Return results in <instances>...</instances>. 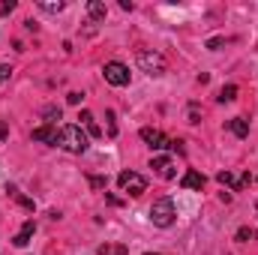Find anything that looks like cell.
<instances>
[{
    "label": "cell",
    "mask_w": 258,
    "mask_h": 255,
    "mask_svg": "<svg viewBox=\"0 0 258 255\" xmlns=\"http://www.w3.org/2000/svg\"><path fill=\"white\" fill-rule=\"evenodd\" d=\"M57 144H60L63 150H69V153H84V150L90 147L87 132H84L81 126H75V123L60 126V132H57Z\"/></svg>",
    "instance_id": "obj_1"
},
{
    "label": "cell",
    "mask_w": 258,
    "mask_h": 255,
    "mask_svg": "<svg viewBox=\"0 0 258 255\" xmlns=\"http://www.w3.org/2000/svg\"><path fill=\"white\" fill-rule=\"evenodd\" d=\"M174 219H177V207H174L171 198H156V201L150 204V222H153L156 228H171Z\"/></svg>",
    "instance_id": "obj_2"
},
{
    "label": "cell",
    "mask_w": 258,
    "mask_h": 255,
    "mask_svg": "<svg viewBox=\"0 0 258 255\" xmlns=\"http://www.w3.org/2000/svg\"><path fill=\"white\" fill-rule=\"evenodd\" d=\"M135 60H138V69H141V72H147L150 78L165 75V57H162L159 51H153V48H141Z\"/></svg>",
    "instance_id": "obj_3"
},
{
    "label": "cell",
    "mask_w": 258,
    "mask_h": 255,
    "mask_svg": "<svg viewBox=\"0 0 258 255\" xmlns=\"http://www.w3.org/2000/svg\"><path fill=\"white\" fill-rule=\"evenodd\" d=\"M102 75H105V81L111 87H126L129 84V66L120 63V60H108L102 66Z\"/></svg>",
    "instance_id": "obj_4"
},
{
    "label": "cell",
    "mask_w": 258,
    "mask_h": 255,
    "mask_svg": "<svg viewBox=\"0 0 258 255\" xmlns=\"http://www.w3.org/2000/svg\"><path fill=\"white\" fill-rule=\"evenodd\" d=\"M117 186L126 192V195H132V198H138L141 192L147 189V180L138 174V171H120L117 174Z\"/></svg>",
    "instance_id": "obj_5"
},
{
    "label": "cell",
    "mask_w": 258,
    "mask_h": 255,
    "mask_svg": "<svg viewBox=\"0 0 258 255\" xmlns=\"http://www.w3.org/2000/svg\"><path fill=\"white\" fill-rule=\"evenodd\" d=\"M141 141H144L150 150H165V147H174V141H171V138H165L159 129H150V126L141 129Z\"/></svg>",
    "instance_id": "obj_6"
},
{
    "label": "cell",
    "mask_w": 258,
    "mask_h": 255,
    "mask_svg": "<svg viewBox=\"0 0 258 255\" xmlns=\"http://www.w3.org/2000/svg\"><path fill=\"white\" fill-rule=\"evenodd\" d=\"M150 168L162 177V180H171V177H177V168H174V162L168 159V156H153L150 159Z\"/></svg>",
    "instance_id": "obj_7"
},
{
    "label": "cell",
    "mask_w": 258,
    "mask_h": 255,
    "mask_svg": "<svg viewBox=\"0 0 258 255\" xmlns=\"http://www.w3.org/2000/svg\"><path fill=\"white\" fill-rule=\"evenodd\" d=\"M57 132H60L57 126H36L33 132H30V138H33V141H42V144H54V147H57Z\"/></svg>",
    "instance_id": "obj_8"
},
{
    "label": "cell",
    "mask_w": 258,
    "mask_h": 255,
    "mask_svg": "<svg viewBox=\"0 0 258 255\" xmlns=\"http://www.w3.org/2000/svg\"><path fill=\"white\" fill-rule=\"evenodd\" d=\"M33 231H36V225H33V219H27V222L21 225V231H18V234L12 237V243H15L18 249H24V246L30 243V237H33Z\"/></svg>",
    "instance_id": "obj_9"
},
{
    "label": "cell",
    "mask_w": 258,
    "mask_h": 255,
    "mask_svg": "<svg viewBox=\"0 0 258 255\" xmlns=\"http://www.w3.org/2000/svg\"><path fill=\"white\" fill-rule=\"evenodd\" d=\"M204 183H207L204 174H198V171H192V168H189V171L183 174V180H180L183 189H204Z\"/></svg>",
    "instance_id": "obj_10"
},
{
    "label": "cell",
    "mask_w": 258,
    "mask_h": 255,
    "mask_svg": "<svg viewBox=\"0 0 258 255\" xmlns=\"http://www.w3.org/2000/svg\"><path fill=\"white\" fill-rule=\"evenodd\" d=\"M87 15H90V21H102L105 18V3L102 0H90L87 3Z\"/></svg>",
    "instance_id": "obj_11"
},
{
    "label": "cell",
    "mask_w": 258,
    "mask_h": 255,
    "mask_svg": "<svg viewBox=\"0 0 258 255\" xmlns=\"http://www.w3.org/2000/svg\"><path fill=\"white\" fill-rule=\"evenodd\" d=\"M228 129H231L237 138H246V135H249V120H243V117H234V120H228Z\"/></svg>",
    "instance_id": "obj_12"
},
{
    "label": "cell",
    "mask_w": 258,
    "mask_h": 255,
    "mask_svg": "<svg viewBox=\"0 0 258 255\" xmlns=\"http://www.w3.org/2000/svg\"><path fill=\"white\" fill-rule=\"evenodd\" d=\"M36 6H39L42 12H48V15H57V12H63V9H66L63 0H39Z\"/></svg>",
    "instance_id": "obj_13"
},
{
    "label": "cell",
    "mask_w": 258,
    "mask_h": 255,
    "mask_svg": "<svg viewBox=\"0 0 258 255\" xmlns=\"http://www.w3.org/2000/svg\"><path fill=\"white\" fill-rule=\"evenodd\" d=\"M81 123L87 126V135H93V138H99V135H102V129L96 126V120H93V114H90V111H81Z\"/></svg>",
    "instance_id": "obj_14"
},
{
    "label": "cell",
    "mask_w": 258,
    "mask_h": 255,
    "mask_svg": "<svg viewBox=\"0 0 258 255\" xmlns=\"http://www.w3.org/2000/svg\"><path fill=\"white\" fill-rule=\"evenodd\" d=\"M216 99H219V102H234V99H237V84H225Z\"/></svg>",
    "instance_id": "obj_15"
},
{
    "label": "cell",
    "mask_w": 258,
    "mask_h": 255,
    "mask_svg": "<svg viewBox=\"0 0 258 255\" xmlns=\"http://www.w3.org/2000/svg\"><path fill=\"white\" fill-rule=\"evenodd\" d=\"M216 180H219L222 186H231V189H240V180H237V177H234L231 171H219V174H216Z\"/></svg>",
    "instance_id": "obj_16"
},
{
    "label": "cell",
    "mask_w": 258,
    "mask_h": 255,
    "mask_svg": "<svg viewBox=\"0 0 258 255\" xmlns=\"http://www.w3.org/2000/svg\"><path fill=\"white\" fill-rule=\"evenodd\" d=\"M234 240H237V243H249V240H255V228L240 225V228H237V234H234Z\"/></svg>",
    "instance_id": "obj_17"
},
{
    "label": "cell",
    "mask_w": 258,
    "mask_h": 255,
    "mask_svg": "<svg viewBox=\"0 0 258 255\" xmlns=\"http://www.w3.org/2000/svg\"><path fill=\"white\" fill-rule=\"evenodd\" d=\"M42 117H45V126H54V123L60 120V108H57V105H48V108L42 111Z\"/></svg>",
    "instance_id": "obj_18"
},
{
    "label": "cell",
    "mask_w": 258,
    "mask_h": 255,
    "mask_svg": "<svg viewBox=\"0 0 258 255\" xmlns=\"http://www.w3.org/2000/svg\"><path fill=\"white\" fill-rule=\"evenodd\" d=\"M99 255H126V246H120V243H105V246H99Z\"/></svg>",
    "instance_id": "obj_19"
},
{
    "label": "cell",
    "mask_w": 258,
    "mask_h": 255,
    "mask_svg": "<svg viewBox=\"0 0 258 255\" xmlns=\"http://www.w3.org/2000/svg\"><path fill=\"white\" fill-rule=\"evenodd\" d=\"M9 192H12V195L18 198V204H21V207H27V210H33V201H30V198H24V195H21V192L15 189V186H9Z\"/></svg>",
    "instance_id": "obj_20"
},
{
    "label": "cell",
    "mask_w": 258,
    "mask_h": 255,
    "mask_svg": "<svg viewBox=\"0 0 258 255\" xmlns=\"http://www.w3.org/2000/svg\"><path fill=\"white\" fill-rule=\"evenodd\" d=\"M9 75H12V66H9V63H0V87L9 81Z\"/></svg>",
    "instance_id": "obj_21"
},
{
    "label": "cell",
    "mask_w": 258,
    "mask_h": 255,
    "mask_svg": "<svg viewBox=\"0 0 258 255\" xmlns=\"http://www.w3.org/2000/svg\"><path fill=\"white\" fill-rule=\"evenodd\" d=\"M219 45H225V39H222V36H213V39H207V48H210V51H219Z\"/></svg>",
    "instance_id": "obj_22"
},
{
    "label": "cell",
    "mask_w": 258,
    "mask_h": 255,
    "mask_svg": "<svg viewBox=\"0 0 258 255\" xmlns=\"http://www.w3.org/2000/svg\"><path fill=\"white\" fill-rule=\"evenodd\" d=\"M90 186H93V189H105V177H99V174H90Z\"/></svg>",
    "instance_id": "obj_23"
},
{
    "label": "cell",
    "mask_w": 258,
    "mask_h": 255,
    "mask_svg": "<svg viewBox=\"0 0 258 255\" xmlns=\"http://www.w3.org/2000/svg\"><path fill=\"white\" fill-rule=\"evenodd\" d=\"M108 135H117V123H114V111H108Z\"/></svg>",
    "instance_id": "obj_24"
},
{
    "label": "cell",
    "mask_w": 258,
    "mask_h": 255,
    "mask_svg": "<svg viewBox=\"0 0 258 255\" xmlns=\"http://www.w3.org/2000/svg\"><path fill=\"white\" fill-rule=\"evenodd\" d=\"M66 102H69V105H78V102H81V93H78V90H72V93L66 96Z\"/></svg>",
    "instance_id": "obj_25"
},
{
    "label": "cell",
    "mask_w": 258,
    "mask_h": 255,
    "mask_svg": "<svg viewBox=\"0 0 258 255\" xmlns=\"http://www.w3.org/2000/svg\"><path fill=\"white\" fill-rule=\"evenodd\" d=\"M189 123H201V114H198L195 105H189Z\"/></svg>",
    "instance_id": "obj_26"
},
{
    "label": "cell",
    "mask_w": 258,
    "mask_h": 255,
    "mask_svg": "<svg viewBox=\"0 0 258 255\" xmlns=\"http://www.w3.org/2000/svg\"><path fill=\"white\" fill-rule=\"evenodd\" d=\"M15 9V0H6L3 6H0V15H6V12H12Z\"/></svg>",
    "instance_id": "obj_27"
},
{
    "label": "cell",
    "mask_w": 258,
    "mask_h": 255,
    "mask_svg": "<svg viewBox=\"0 0 258 255\" xmlns=\"http://www.w3.org/2000/svg\"><path fill=\"white\" fill-rule=\"evenodd\" d=\"M6 135H9V129H6V123H0V141H6Z\"/></svg>",
    "instance_id": "obj_28"
},
{
    "label": "cell",
    "mask_w": 258,
    "mask_h": 255,
    "mask_svg": "<svg viewBox=\"0 0 258 255\" xmlns=\"http://www.w3.org/2000/svg\"><path fill=\"white\" fill-rule=\"evenodd\" d=\"M144 255H159V252H144Z\"/></svg>",
    "instance_id": "obj_29"
}]
</instances>
